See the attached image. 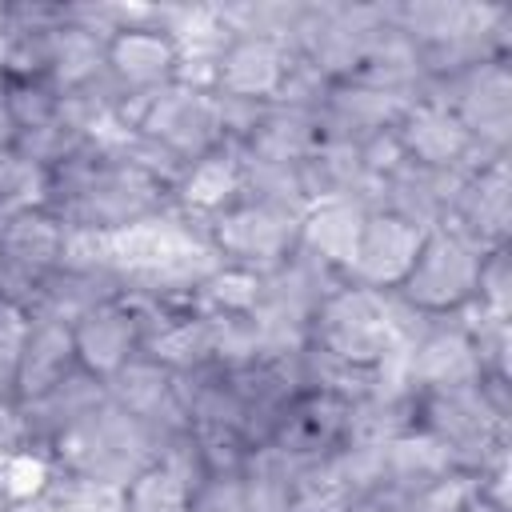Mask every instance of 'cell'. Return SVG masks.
<instances>
[{
  "instance_id": "6da1fadb",
  "label": "cell",
  "mask_w": 512,
  "mask_h": 512,
  "mask_svg": "<svg viewBox=\"0 0 512 512\" xmlns=\"http://www.w3.org/2000/svg\"><path fill=\"white\" fill-rule=\"evenodd\" d=\"M484 252L472 236L464 232H444V228H424L420 248L396 284V292L424 316H444L476 300L480 284V264Z\"/></svg>"
},
{
  "instance_id": "3957f363",
  "label": "cell",
  "mask_w": 512,
  "mask_h": 512,
  "mask_svg": "<svg viewBox=\"0 0 512 512\" xmlns=\"http://www.w3.org/2000/svg\"><path fill=\"white\" fill-rule=\"evenodd\" d=\"M76 368L88 380H116L144 348V320H136L124 304L104 300L88 308L76 324H68Z\"/></svg>"
},
{
  "instance_id": "7a4b0ae2",
  "label": "cell",
  "mask_w": 512,
  "mask_h": 512,
  "mask_svg": "<svg viewBox=\"0 0 512 512\" xmlns=\"http://www.w3.org/2000/svg\"><path fill=\"white\" fill-rule=\"evenodd\" d=\"M104 68L116 76V84H124L140 96H152L180 76L184 52H180V40L172 36V28L120 24L104 40Z\"/></svg>"
}]
</instances>
